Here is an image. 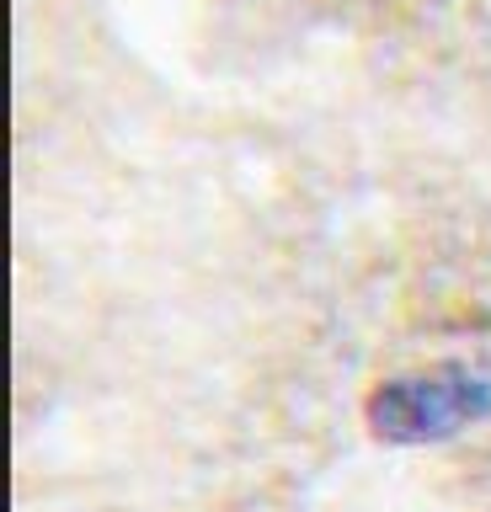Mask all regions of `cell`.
<instances>
[{
	"mask_svg": "<svg viewBox=\"0 0 491 512\" xmlns=\"http://www.w3.org/2000/svg\"><path fill=\"white\" fill-rule=\"evenodd\" d=\"M486 406H491V384L465 374V368H449V374L433 379L390 384L374 400V427L385 438H438V432H454L459 422L481 416Z\"/></svg>",
	"mask_w": 491,
	"mask_h": 512,
	"instance_id": "obj_1",
	"label": "cell"
}]
</instances>
